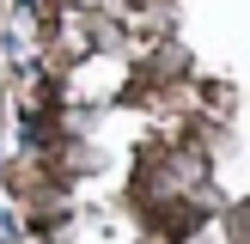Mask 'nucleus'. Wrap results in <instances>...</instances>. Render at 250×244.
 I'll return each instance as SVG.
<instances>
[{
    "mask_svg": "<svg viewBox=\"0 0 250 244\" xmlns=\"http://www.w3.org/2000/svg\"><path fill=\"white\" fill-rule=\"evenodd\" d=\"M232 244H250V202L232 214Z\"/></svg>",
    "mask_w": 250,
    "mask_h": 244,
    "instance_id": "nucleus-1",
    "label": "nucleus"
}]
</instances>
